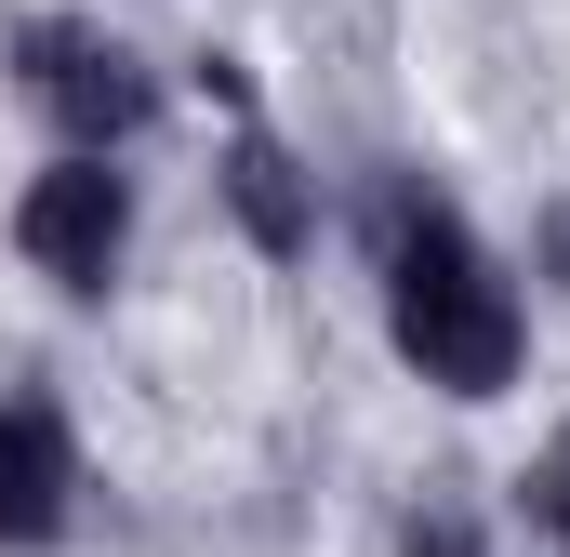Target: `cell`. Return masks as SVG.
<instances>
[{
    "mask_svg": "<svg viewBox=\"0 0 570 557\" xmlns=\"http://www.w3.org/2000/svg\"><path fill=\"white\" fill-rule=\"evenodd\" d=\"M372 266H385V345L425 372L438 399H504L518 385L531 305H518V278L491 266V240L451 199H425L412 173L372 186Z\"/></svg>",
    "mask_w": 570,
    "mask_h": 557,
    "instance_id": "cell-1",
    "label": "cell"
},
{
    "mask_svg": "<svg viewBox=\"0 0 570 557\" xmlns=\"http://www.w3.org/2000/svg\"><path fill=\"white\" fill-rule=\"evenodd\" d=\"M80 518V451H67V412L53 399H0V557L67 545Z\"/></svg>",
    "mask_w": 570,
    "mask_h": 557,
    "instance_id": "cell-4",
    "label": "cell"
},
{
    "mask_svg": "<svg viewBox=\"0 0 570 557\" xmlns=\"http://www.w3.org/2000/svg\"><path fill=\"white\" fill-rule=\"evenodd\" d=\"M226 213H239V240H253L266 266H292V253L318 240V186L292 173V146L266 134V120H239V134H226Z\"/></svg>",
    "mask_w": 570,
    "mask_h": 557,
    "instance_id": "cell-5",
    "label": "cell"
},
{
    "mask_svg": "<svg viewBox=\"0 0 570 557\" xmlns=\"http://www.w3.org/2000/svg\"><path fill=\"white\" fill-rule=\"evenodd\" d=\"M13 253L53 278V292H107L120 253H134V173H120V159H53V173H27Z\"/></svg>",
    "mask_w": 570,
    "mask_h": 557,
    "instance_id": "cell-3",
    "label": "cell"
},
{
    "mask_svg": "<svg viewBox=\"0 0 570 557\" xmlns=\"http://www.w3.org/2000/svg\"><path fill=\"white\" fill-rule=\"evenodd\" d=\"M13 80H27V107L67 134V159H120V146L159 120L146 53H134V40H107V27H80V13H40V27L13 40Z\"/></svg>",
    "mask_w": 570,
    "mask_h": 557,
    "instance_id": "cell-2",
    "label": "cell"
},
{
    "mask_svg": "<svg viewBox=\"0 0 570 557\" xmlns=\"http://www.w3.org/2000/svg\"><path fill=\"white\" fill-rule=\"evenodd\" d=\"M544 278L570 292V199H544Z\"/></svg>",
    "mask_w": 570,
    "mask_h": 557,
    "instance_id": "cell-7",
    "label": "cell"
},
{
    "mask_svg": "<svg viewBox=\"0 0 570 557\" xmlns=\"http://www.w3.org/2000/svg\"><path fill=\"white\" fill-rule=\"evenodd\" d=\"M399 557H478V518H464V505H425V518L399 531Z\"/></svg>",
    "mask_w": 570,
    "mask_h": 557,
    "instance_id": "cell-6",
    "label": "cell"
}]
</instances>
